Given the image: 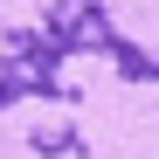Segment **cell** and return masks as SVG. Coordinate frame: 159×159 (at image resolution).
Masks as SVG:
<instances>
[{"mask_svg": "<svg viewBox=\"0 0 159 159\" xmlns=\"http://www.w3.org/2000/svg\"><path fill=\"white\" fill-rule=\"evenodd\" d=\"M90 48V56H111L125 76L159 83V56L131 48L111 21H104V0H56L42 28H7V69H0V104L14 97H69L62 90V56Z\"/></svg>", "mask_w": 159, "mask_h": 159, "instance_id": "cell-1", "label": "cell"}, {"mask_svg": "<svg viewBox=\"0 0 159 159\" xmlns=\"http://www.w3.org/2000/svg\"><path fill=\"white\" fill-rule=\"evenodd\" d=\"M76 145V131H69V139H62V131H35V152H69Z\"/></svg>", "mask_w": 159, "mask_h": 159, "instance_id": "cell-2", "label": "cell"}]
</instances>
